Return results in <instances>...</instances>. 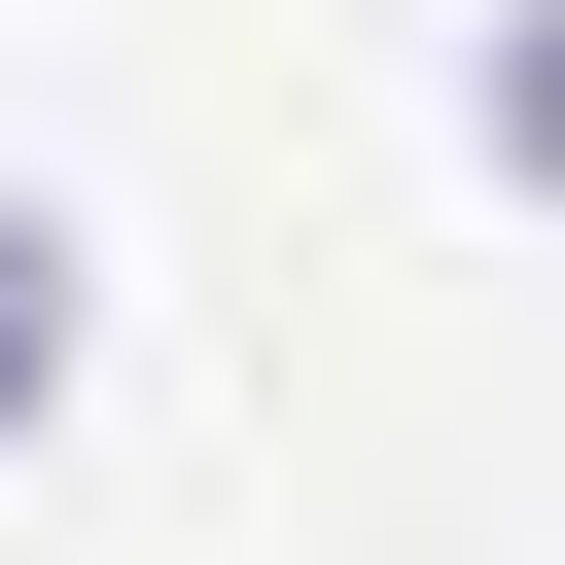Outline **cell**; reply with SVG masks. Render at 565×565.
Masks as SVG:
<instances>
[{
  "mask_svg": "<svg viewBox=\"0 0 565 565\" xmlns=\"http://www.w3.org/2000/svg\"><path fill=\"white\" fill-rule=\"evenodd\" d=\"M71 388V212H0V424Z\"/></svg>",
  "mask_w": 565,
  "mask_h": 565,
  "instance_id": "1",
  "label": "cell"
}]
</instances>
